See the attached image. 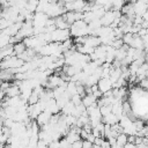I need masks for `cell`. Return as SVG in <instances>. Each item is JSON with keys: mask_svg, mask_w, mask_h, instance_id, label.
<instances>
[{"mask_svg": "<svg viewBox=\"0 0 148 148\" xmlns=\"http://www.w3.org/2000/svg\"><path fill=\"white\" fill-rule=\"evenodd\" d=\"M71 102L74 104V106H77V105H81L82 104V97L80 95H74L71 97Z\"/></svg>", "mask_w": 148, "mask_h": 148, "instance_id": "19", "label": "cell"}, {"mask_svg": "<svg viewBox=\"0 0 148 148\" xmlns=\"http://www.w3.org/2000/svg\"><path fill=\"white\" fill-rule=\"evenodd\" d=\"M47 143L44 140H38L37 141V148H47Z\"/></svg>", "mask_w": 148, "mask_h": 148, "instance_id": "24", "label": "cell"}, {"mask_svg": "<svg viewBox=\"0 0 148 148\" xmlns=\"http://www.w3.org/2000/svg\"><path fill=\"white\" fill-rule=\"evenodd\" d=\"M79 135H80V139H81V140H86L87 136H88V133H87L84 130H81V132H80Z\"/></svg>", "mask_w": 148, "mask_h": 148, "instance_id": "30", "label": "cell"}, {"mask_svg": "<svg viewBox=\"0 0 148 148\" xmlns=\"http://www.w3.org/2000/svg\"><path fill=\"white\" fill-rule=\"evenodd\" d=\"M9 39H10V37L1 31V34H0V50L6 47L7 45H9Z\"/></svg>", "mask_w": 148, "mask_h": 148, "instance_id": "15", "label": "cell"}, {"mask_svg": "<svg viewBox=\"0 0 148 148\" xmlns=\"http://www.w3.org/2000/svg\"><path fill=\"white\" fill-rule=\"evenodd\" d=\"M140 87L143 88V89H147V90H148V79H145V80L140 81Z\"/></svg>", "mask_w": 148, "mask_h": 148, "instance_id": "26", "label": "cell"}, {"mask_svg": "<svg viewBox=\"0 0 148 148\" xmlns=\"http://www.w3.org/2000/svg\"><path fill=\"white\" fill-rule=\"evenodd\" d=\"M97 87L102 94H105L106 91L112 89V83L109 79H99V81L97 82Z\"/></svg>", "mask_w": 148, "mask_h": 148, "instance_id": "5", "label": "cell"}, {"mask_svg": "<svg viewBox=\"0 0 148 148\" xmlns=\"http://www.w3.org/2000/svg\"><path fill=\"white\" fill-rule=\"evenodd\" d=\"M54 24H56V28L57 29H60V30H67L71 28V25L62 18V16H58L54 18Z\"/></svg>", "mask_w": 148, "mask_h": 148, "instance_id": "9", "label": "cell"}, {"mask_svg": "<svg viewBox=\"0 0 148 148\" xmlns=\"http://www.w3.org/2000/svg\"><path fill=\"white\" fill-rule=\"evenodd\" d=\"M14 123H15V121H14V120H13L12 118H6V119H5L3 121H2L3 126H5V127H7V128H9V130H10V128L13 127Z\"/></svg>", "mask_w": 148, "mask_h": 148, "instance_id": "22", "label": "cell"}, {"mask_svg": "<svg viewBox=\"0 0 148 148\" xmlns=\"http://www.w3.org/2000/svg\"><path fill=\"white\" fill-rule=\"evenodd\" d=\"M47 148H59V140H56V141H52L49 143Z\"/></svg>", "mask_w": 148, "mask_h": 148, "instance_id": "25", "label": "cell"}, {"mask_svg": "<svg viewBox=\"0 0 148 148\" xmlns=\"http://www.w3.org/2000/svg\"><path fill=\"white\" fill-rule=\"evenodd\" d=\"M133 124H134V126H135V128H136V132H139V131H141L143 127H145V123L142 121V120H134L133 121Z\"/></svg>", "mask_w": 148, "mask_h": 148, "instance_id": "23", "label": "cell"}, {"mask_svg": "<svg viewBox=\"0 0 148 148\" xmlns=\"http://www.w3.org/2000/svg\"><path fill=\"white\" fill-rule=\"evenodd\" d=\"M132 39H133V35H132V34H124V36H123V38H121L123 43L126 44V45H128V46H130Z\"/></svg>", "mask_w": 148, "mask_h": 148, "instance_id": "20", "label": "cell"}, {"mask_svg": "<svg viewBox=\"0 0 148 148\" xmlns=\"http://www.w3.org/2000/svg\"><path fill=\"white\" fill-rule=\"evenodd\" d=\"M102 123H103V124H106V125H110V126H113V125H116V124L119 123V119H118L117 116H114V114L111 112V113H109L108 116H105V117L102 118Z\"/></svg>", "mask_w": 148, "mask_h": 148, "instance_id": "8", "label": "cell"}, {"mask_svg": "<svg viewBox=\"0 0 148 148\" xmlns=\"http://www.w3.org/2000/svg\"><path fill=\"white\" fill-rule=\"evenodd\" d=\"M145 60H146V62H148V53H146V57H145Z\"/></svg>", "mask_w": 148, "mask_h": 148, "instance_id": "38", "label": "cell"}, {"mask_svg": "<svg viewBox=\"0 0 148 148\" xmlns=\"http://www.w3.org/2000/svg\"><path fill=\"white\" fill-rule=\"evenodd\" d=\"M124 148H135V145L134 143H126L125 146H124Z\"/></svg>", "mask_w": 148, "mask_h": 148, "instance_id": "35", "label": "cell"}, {"mask_svg": "<svg viewBox=\"0 0 148 148\" xmlns=\"http://www.w3.org/2000/svg\"><path fill=\"white\" fill-rule=\"evenodd\" d=\"M90 89H91V92H95V91H97V90H98V87H97V84H95V86L90 87Z\"/></svg>", "mask_w": 148, "mask_h": 148, "instance_id": "36", "label": "cell"}, {"mask_svg": "<svg viewBox=\"0 0 148 148\" xmlns=\"http://www.w3.org/2000/svg\"><path fill=\"white\" fill-rule=\"evenodd\" d=\"M103 141H104V139L103 138H96L95 139V141H94V145L95 146H102V143H103Z\"/></svg>", "mask_w": 148, "mask_h": 148, "instance_id": "28", "label": "cell"}, {"mask_svg": "<svg viewBox=\"0 0 148 148\" xmlns=\"http://www.w3.org/2000/svg\"><path fill=\"white\" fill-rule=\"evenodd\" d=\"M65 139H66V140L68 141V143H71V145H73L74 142L81 140V139H80V135L76 134V133H73V132H68V133L65 135Z\"/></svg>", "mask_w": 148, "mask_h": 148, "instance_id": "14", "label": "cell"}, {"mask_svg": "<svg viewBox=\"0 0 148 148\" xmlns=\"http://www.w3.org/2000/svg\"><path fill=\"white\" fill-rule=\"evenodd\" d=\"M6 96L8 98H12V97H16V96H20V89L17 86H14V84H10V87L5 91Z\"/></svg>", "mask_w": 148, "mask_h": 148, "instance_id": "10", "label": "cell"}, {"mask_svg": "<svg viewBox=\"0 0 148 148\" xmlns=\"http://www.w3.org/2000/svg\"><path fill=\"white\" fill-rule=\"evenodd\" d=\"M13 49H14V56H20V54H22L25 50H27V47H25V45L23 44V42H20V43H17V44H15V45H13Z\"/></svg>", "mask_w": 148, "mask_h": 148, "instance_id": "12", "label": "cell"}, {"mask_svg": "<svg viewBox=\"0 0 148 148\" xmlns=\"http://www.w3.org/2000/svg\"><path fill=\"white\" fill-rule=\"evenodd\" d=\"M140 143H142V138H140V136H135L134 145H135V146H138V145H140Z\"/></svg>", "mask_w": 148, "mask_h": 148, "instance_id": "34", "label": "cell"}, {"mask_svg": "<svg viewBox=\"0 0 148 148\" xmlns=\"http://www.w3.org/2000/svg\"><path fill=\"white\" fill-rule=\"evenodd\" d=\"M71 38V32L69 29L67 30H60V29H56L52 34H51V40L54 43H64L66 39Z\"/></svg>", "mask_w": 148, "mask_h": 148, "instance_id": "1", "label": "cell"}, {"mask_svg": "<svg viewBox=\"0 0 148 148\" xmlns=\"http://www.w3.org/2000/svg\"><path fill=\"white\" fill-rule=\"evenodd\" d=\"M108 141H109L111 148H114V147H116V145H117V140H116V138H109Z\"/></svg>", "mask_w": 148, "mask_h": 148, "instance_id": "27", "label": "cell"}, {"mask_svg": "<svg viewBox=\"0 0 148 148\" xmlns=\"http://www.w3.org/2000/svg\"><path fill=\"white\" fill-rule=\"evenodd\" d=\"M123 133L127 136H131V135H135L136 136V128L134 126L133 123H131L128 126H126L125 128H123Z\"/></svg>", "mask_w": 148, "mask_h": 148, "instance_id": "13", "label": "cell"}, {"mask_svg": "<svg viewBox=\"0 0 148 148\" xmlns=\"http://www.w3.org/2000/svg\"><path fill=\"white\" fill-rule=\"evenodd\" d=\"M45 110L49 111L51 114H57V113H59V111H60V109H59L58 105H57V101H56L54 98H51V99L46 103Z\"/></svg>", "mask_w": 148, "mask_h": 148, "instance_id": "7", "label": "cell"}, {"mask_svg": "<svg viewBox=\"0 0 148 148\" xmlns=\"http://www.w3.org/2000/svg\"><path fill=\"white\" fill-rule=\"evenodd\" d=\"M91 148H94V146H92V147H91Z\"/></svg>", "mask_w": 148, "mask_h": 148, "instance_id": "39", "label": "cell"}, {"mask_svg": "<svg viewBox=\"0 0 148 148\" xmlns=\"http://www.w3.org/2000/svg\"><path fill=\"white\" fill-rule=\"evenodd\" d=\"M47 20H49V17L44 13H35L34 18H32V25L39 27V28H45Z\"/></svg>", "mask_w": 148, "mask_h": 148, "instance_id": "2", "label": "cell"}, {"mask_svg": "<svg viewBox=\"0 0 148 148\" xmlns=\"http://www.w3.org/2000/svg\"><path fill=\"white\" fill-rule=\"evenodd\" d=\"M134 141H135V135L127 136V142H128V143H134Z\"/></svg>", "mask_w": 148, "mask_h": 148, "instance_id": "33", "label": "cell"}, {"mask_svg": "<svg viewBox=\"0 0 148 148\" xmlns=\"http://www.w3.org/2000/svg\"><path fill=\"white\" fill-rule=\"evenodd\" d=\"M66 91L69 94V96L72 97V96H74V95H76L77 92H76V84L74 83V82H68L67 83V88H66Z\"/></svg>", "mask_w": 148, "mask_h": 148, "instance_id": "16", "label": "cell"}, {"mask_svg": "<svg viewBox=\"0 0 148 148\" xmlns=\"http://www.w3.org/2000/svg\"><path fill=\"white\" fill-rule=\"evenodd\" d=\"M111 110H112V105H104L102 108H99V111H101V114H102V118L108 116L109 113H111Z\"/></svg>", "mask_w": 148, "mask_h": 148, "instance_id": "18", "label": "cell"}, {"mask_svg": "<svg viewBox=\"0 0 148 148\" xmlns=\"http://www.w3.org/2000/svg\"><path fill=\"white\" fill-rule=\"evenodd\" d=\"M91 147H92V143H90L87 140H82V148H91Z\"/></svg>", "mask_w": 148, "mask_h": 148, "instance_id": "29", "label": "cell"}, {"mask_svg": "<svg viewBox=\"0 0 148 148\" xmlns=\"http://www.w3.org/2000/svg\"><path fill=\"white\" fill-rule=\"evenodd\" d=\"M51 117H52V114H51L49 111L44 110V111H43L40 114H38V117L36 118V123L38 124L39 127H42V126H44V125H46V124L50 123Z\"/></svg>", "mask_w": 148, "mask_h": 148, "instance_id": "4", "label": "cell"}, {"mask_svg": "<svg viewBox=\"0 0 148 148\" xmlns=\"http://www.w3.org/2000/svg\"><path fill=\"white\" fill-rule=\"evenodd\" d=\"M96 101H97V99L94 97L92 94H90V95H86V96L82 97V105L87 109V108H90L92 104H95Z\"/></svg>", "mask_w": 148, "mask_h": 148, "instance_id": "11", "label": "cell"}, {"mask_svg": "<svg viewBox=\"0 0 148 148\" xmlns=\"http://www.w3.org/2000/svg\"><path fill=\"white\" fill-rule=\"evenodd\" d=\"M95 139H96V138H95V136H94V135L90 133V134H88V136H87V139H86V140H87V141H89L90 143H92V145H94V141H95Z\"/></svg>", "mask_w": 148, "mask_h": 148, "instance_id": "32", "label": "cell"}, {"mask_svg": "<svg viewBox=\"0 0 148 148\" xmlns=\"http://www.w3.org/2000/svg\"><path fill=\"white\" fill-rule=\"evenodd\" d=\"M83 45H87L89 47H97L101 45V40L98 37H94V36H86L83 37Z\"/></svg>", "mask_w": 148, "mask_h": 148, "instance_id": "6", "label": "cell"}, {"mask_svg": "<svg viewBox=\"0 0 148 148\" xmlns=\"http://www.w3.org/2000/svg\"><path fill=\"white\" fill-rule=\"evenodd\" d=\"M71 148H82V140H79V141L74 142Z\"/></svg>", "mask_w": 148, "mask_h": 148, "instance_id": "31", "label": "cell"}, {"mask_svg": "<svg viewBox=\"0 0 148 148\" xmlns=\"http://www.w3.org/2000/svg\"><path fill=\"white\" fill-rule=\"evenodd\" d=\"M38 2L39 1H28L27 2V6H25V9H28L30 13L36 12V8L38 6Z\"/></svg>", "mask_w": 148, "mask_h": 148, "instance_id": "17", "label": "cell"}, {"mask_svg": "<svg viewBox=\"0 0 148 148\" xmlns=\"http://www.w3.org/2000/svg\"><path fill=\"white\" fill-rule=\"evenodd\" d=\"M133 10H134V14L135 15L142 17V15L148 10V6H147L146 1H138V2H134Z\"/></svg>", "mask_w": 148, "mask_h": 148, "instance_id": "3", "label": "cell"}, {"mask_svg": "<svg viewBox=\"0 0 148 148\" xmlns=\"http://www.w3.org/2000/svg\"><path fill=\"white\" fill-rule=\"evenodd\" d=\"M123 45H124V43H123V40H121V39H114V40H113V43L111 44V46H112L114 50H119Z\"/></svg>", "mask_w": 148, "mask_h": 148, "instance_id": "21", "label": "cell"}, {"mask_svg": "<svg viewBox=\"0 0 148 148\" xmlns=\"http://www.w3.org/2000/svg\"><path fill=\"white\" fill-rule=\"evenodd\" d=\"M135 148H147V146H146V145H143V143H140V145L135 146Z\"/></svg>", "mask_w": 148, "mask_h": 148, "instance_id": "37", "label": "cell"}]
</instances>
